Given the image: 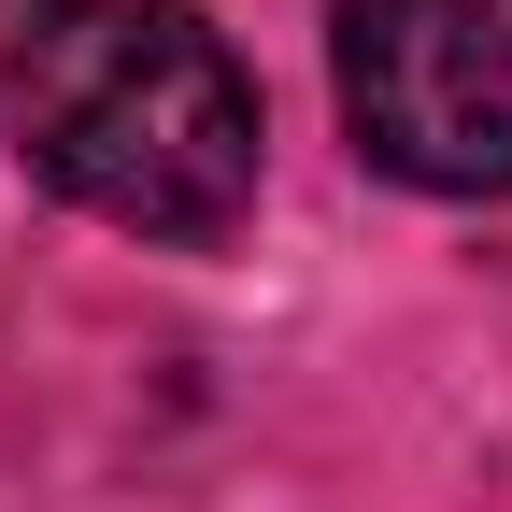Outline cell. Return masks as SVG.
<instances>
[{"instance_id":"2","label":"cell","mask_w":512,"mask_h":512,"mask_svg":"<svg viewBox=\"0 0 512 512\" xmlns=\"http://www.w3.org/2000/svg\"><path fill=\"white\" fill-rule=\"evenodd\" d=\"M342 128L399 185L512 200V0H342Z\"/></svg>"},{"instance_id":"1","label":"cell","mask_w":512,"mask_h":512,"mask_svg":"<svg viewBox=\"0 0 512 512\" xmlns=\"http://www.w3.org/2000/svg\"><path fill=\"white\" fill-rule=\"evenodd\" d=\"M0 100L29 171L128 242H228L256 200V86L185 0H43Z\"/></svg>"}]
</instances>
